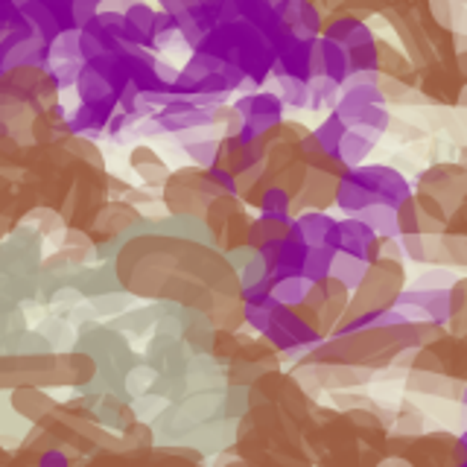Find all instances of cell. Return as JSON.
I'll return each instance as SVG.
<instances>
[{
	"label": "cell",
	"instance_id": "obj_1",
	"mask_svg": "<svg viewBox=\"0 0 467 467\" xmlns=\"http://www.w3.org/2000/svg\"><path fill=\"white\" fill-rule=\"evenodd\" d=\"M237 111L243 114L245 120V131H243V140H254L260 135H266V131H272L275 126L284 123V99L277 97L275 91H260V94H245L240 97L237 102Z\"/></svg>",
	"mask_w": 467,
	"mask_h": 467
},
{
	"label": "cell",
	"instance_id": "obj_7",
	"mask_svg": "<svg viewBox=\"0 0 467 467\" xmlns=\"http://www.w3.org/2000/svg\"><path fill=\"white\" fill-rule=\"evenodd\" d=\"M379 140V131H371V129H348V135L342 140V150H339V158L345 161L348 167H359L365 155H368Z\"/></svg>",
	"mask_w": 467,
	"mask_h": 467
},
{
	"label": "cell",
	"instance_id": "obj_13",
	"mask_svg": "<svg viewBox=\"0 0 467 467\" xmlns=\"http://www.w3.org/2000/svg\"><path fill=\"white\" fill-rule=\"evenodd\" d=\"M348 50V47H345ZM348 62H350V73H362V70H379V56H377V41L365 44V47H354L348 50Z\"/></svg>",
	"mask_w": 467,
	"mask_h": 467
},
{
	"label": "cell",
	"instance_id": "obj_10",
	"mask_svg": "<svg viewBox=\"0 0 467 467\" xmlns=\"http://www.w3.org/2000/svg\"><path fill=\"white\" fill-rule=\"evenodd\" d=\"M275 88H277V97L284 99V106L310 109V82L296 79V77H284V73H275Z\"/></svg>",
	"mask_w": 467,
	"mask_h": 467
},
{
	"label": "cell",
	"instance_id": "obj_15",
	"mask_svg": "<svg viewBox=\"0 0 467 467\" xmlns=\"http://www.w3.org/2000/svg\"><path fill=\"white\" fill-rule=\"evenodd\" d=\"M44 4L50 6V12L58 18L62 29H77V18H73V4H77V0H44Z\"/></svg>",
	"mask_w": 467,
	"mask_h": 467
},
{
	"label": "cell",
	"instance_id": "obj_11",
	"mask_svg": "<svg viewBox=\"0 0 467 467\" xmlns=\"http://www.w3.org/2000/svg\"><path fill=\"white\" fill-rule=\"evenodd\" d=\"M342 99V85L333 82L327 77H313L310 79V109L313 111H325V109H333L339 106Z\"/></svg>",
	"mask_w": 467,
	"mask_h": 467
},
{
	"label": "cell",
	"instance_id": "obj_9",
	"mask_svg": "<svg viewBox=\"0 0 467 467\" xmlns=\"http://www.w3.org/2000/svg\"><path fill=\"white\" fill-rule=\"evenodd\" d=\"M313 135H316V140H318V146H321V152H327V155H333V158H339L342 140H345V135H348V126H345L342 117L333 111L325 123H321L318 129H313Z\"/></svg>",
	"mask_w": 467,
	"mask_h": 467
},
{
	"label": "cell",
	"instance_id": "obj_5",
	"mask_svg": "<svg viewBox=\"0 0 467 467\" xmlns=\"http://www.w3.org/2000/svg\"><path fill=\"white\" fill-rule=\"evenodd\" d=\"M129 164H131V170L140 175V182L146 187H161V184L170 182L167 164L158 158L155 150H150V146H135V150L129 152Z\"/></svg>",
	"mask_w": 467,
	"mask_h": 467
},
{
	"label": "cell",
	"instance_id": "obj_16",
	"mask_svg": "<svg viewBox=\"0 0 467 467\" xmlns=\"http://www.w3.org/2000/svg\"><path fill=\"white\" fill-rule=\"evenodd\" d=\"M158 4H161V9H164V12H170V15H175V18H179V15L196 9L202 0H158Z\"/></svg>",
	"mask_w": 467,
	"mask_h": 467
},
{
	"label": "cell",
	"instance_id": "obj_8",
	"mask_svg": "<svg viewBox=\"0 0 467 467\" xmlns=\"http://www.w3.org/2000/svg\"><path fill=\"white\" fill-rule=\"evenodd\" d=\"M359 219L365 225H368L377 237H394V234H400V223H398V208H391V204H371V208H365L359 213Z\"/></svg>",
	"mask_w": 467,
	"mask_h": 467
},
{
	"label": "cell",
	"instance_id": "obj_2",
	"mask_svg": "<svg viewBox=\"0 0 467 467\" xmlns=\"http://www.w3.org/2000/svg\"><path fill=\"white\" fill-rule=\"evenodd\" d=\"M354 172L359 175L365 184H368V190H371L374 199L379 204H391V208H400L403 202L412 199V193H409V182L394 167H386V164H365V167H357Z\"/></svg>",
	"mask_w": 467,
	"mask_h": 467
},
{
	"label": "cell",
	"instance_id": "obj_3",
	"mask_svg": "<svg viewBox=\"0 0 467 467\" xmlns=\"http://www.w3.org/2000/svg\"><path fill=\"white\" fill-rule=\"evenodd\" d=\"M313 77H327L333 82L345 85L350 77V62H348V50L339 41L321 36L313 53Z\"/></svg>",
	"mask_w": 467,
	"mask_h": 467
},
{
	"label": "cell",
	"instance_id": "obj_4",
	"mask_svg": "<svg viewBox=\"0 0 467 467\" xmlns=\"http://www.w3.org/2000/svg\"><path fill=\"white\" fill-rule=\"evenodd\" d=\"M77 91H79V99L85 102V106H117V99H120V94L109 85V79L102 77V73H97L91 65L82 67Z\"/></svg>",
	"mask_w": 467,
	"mask_h": 467
},
{
	"label": "cell",
	"instance_id": "obj_12",
	"mask_svg": "<svg viewBox=\"0 0 467 467\" xmlns=\"http://www.w3.org/2000/svg\"><path fill=\"white\" fill-rule=\"evenodd\" d=\"M50 62H85L82 29H65V33L50 44Z\"/></svg>",
	"mask_w": 467,
	"mask_h": 467
},
{
	"label": "cell",
	"instance_id": "obj_14",
	"mask_svg": "<svg viewBox=\"0 0 467 467\" xmlns=\"http://www.w3.org/2000/svg\"><path fill=\"white\" fill-rule=\"evenodd\" d=\"M82 67H85V62H50L47 73L56 79L58 88H70L79 82Z\"/></svg>",
	"mask_w": 467,
	"mask_h": 467
},
{
	"label": "cell",
	"instance_id": "obj_6",
	"mask_svg": "<svg viewBox=\"0 0 467 467\" xmlns=\"http://www.w3.org/2000/svg\"><path fill=\"white\" fill-rule=\"evenodd\" d=\"M21 15H24V21L33 26V33L38 38H44L47 44H53L58 36L65 33L62 24H58V18L50 12V6L44 4V0H24V4H21Z\"/></svg>",
	"mask_w": 467,
	"mask_h": 467
},
{
	"label": "cell",
	"instance_id": "obj_17",
	"mask_svg": "<svg viewBox=\"0 0 467 467\" xmlns=\"http://www.w3.org/2000/svg\"><path fill=\"white\" fill-rule=\"evenodd\" d=\"M456 67H459V73H462L464 82H467V50H464V53H459V62H456Z\"/></svg>",
	"mask_w": 467,
	"mask_h": 467
},
{
	"label": "cell",
	"instance_id": "obj_18",
	"mask_svg": "<svg viewBox=\"0 0 467 467\" xmlns=\"http://www.w3.org/2000/svg\"><path fill=\"white\" fill-rule=\"evenodd\" d=\"M272 4H275V6H277V4H284V0H272Z\"/></svg>",
	"mask_w": 467,
	"mask_h": 467
}]
</instances>
